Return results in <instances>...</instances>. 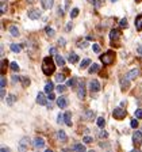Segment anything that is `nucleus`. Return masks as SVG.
I'll return each instance as SVG.
<instances>
[{
  "label": "nucleus",
  "mask_w": 142,
  "mask_h": 152,
  "mask_svg": "<svg viewBox=\"0 0 142 152\" xmlns=\"http://www.w3.org/2000/svg\"><path fill=\"white\" fill-rule=\"evenodd\" d=\"M42 71L46 76H50L54 73L56 71V64H54L53 58L51 57H45L43 61H42Z\"/></svg>",
  "instance_id": "obj_1"
},
{
  "label": "nucleus",
  "mask_w": 142,
  "mask_h": 152,
  "mask_svg": "<svg viewBox=\"0 0 142 152\" xmlns=\"http://www.w3.org/2000/svg\"><path fill=\"white\" fill-rule=\"evenodd\" d=\"M100 61L104 64V65H111V64L115 61V52L107 50L104 54L100 56Z\"/></svg>",
  "instance_id": "obj_2"
},
{
  "label": "nucleus",
  "mask_w": 142,
  "mask_h": 152,
  "mask_svg": "<svg viewBox=\"0 0 142 152\" xmlns=\"http://www.w3.org/2000/svg\"><path fill=\"white\" fill-rule=\"evenodd\" d=\"M28 145H30V139H28V137H23V139L19 141L18 152H27Z\"/></svg>",
  "instance_id": "obj_3"
},
{
  "label": "nucleus",
  "mask_w": 142,
  "mask_h": 152,
  "mask_svg": "<svg viewBox=\"0 0 142 152\" xmlns=\"http://www.w3.org/2000/svg\"><path fill=\"white\" fill-rule=\"evenodd\" d=\"M126 114H127L126 109H123V107H117L115 110H114L112 115H114V118H115V120H123V118L126 117Z\"/></svg>",
  "instance_id": "obj_4"
},
{
  "label": "nucleus",
  "mask_w": 142,
  "mask_h": 152,
  "mask_svg": "<svg viewBox=\"0 0 142 152\" xmlns=\"http://www.w3.org/2000/svg\"><path fill=\"white\" fill-rule=\"evenodd\" d=\"M119 38H120V30L119 28H112L110 31V39H111V42H112V45H114V42L118 41Z\"/></svg>",
  "instance_id": "obj_5"
},
{
  "label": "nucleus",
  "mask_w": 142,
  "mask_h": 152,
  "mask_svg": "<svg viewBox=\"0 0 142 152\" xmlns=\"http://www.w3.org/2000/svg\"><path fill=\"white\" fill-rule=\"evenodd\" d=\"M77 96H79L80 99L85 98V84H84V82H80L79 86H77Z\"/></svg>",
  "instance_id": "obj_6"
},
{
  "label": "nucleus",
  "mask_w": 142,
  "mask_h": 152,
  "mask_svg": "<svg viewBox=\"0 0 142 152\" xmlns=\"http://www.w3.org/2000/svg\"><path fill=\"white\" fill-rule=\"evenodd\" d=\"M89 90H91L92 92H98V91H100V83H99L96 79L91 80V82H89Z\"/></svg>",
  "instance_id": "obj_7"
},
{
  "label": "nucleus",
  "mask_w": 142,
  "mask_h": 152,
  "mask_svg": "<svg viewBox=\"0 0 142 152\" xmlns=\"http://www.w3.org/2000/svg\"><path fill=\"white\" fill-rule=\"evenodd\" d=\"M41 11H39V10H30V11H28V18L30 19H33V20H35V19H39L41 18Z\"/></svg>",
  "instance_id": "obj_8"
},
{
  "label": "nucleus",
  "mask_w": 142,
  "mask_h": 152,
  "mask_svg": "<svg viewBox=\"0 0 142 152\" xmlns=\"http://www.w3.org/2000/svg\"><path fill=\"white\" fill-rule=\"evenodd\" d=\"M138 75H139V69H138V68H134V69L129 71V72L126 73V77L129 80H133V79H135Z\"/></svg>",
  "instance_id": "obj_9"
},
{
  "label": "nucleus",
  "mask_w": 142,
  "mask_h": 152,
  "mask_svg": "<svg viewBox=\"0 0 142 152\" xmlns=\"http://www.w3.org/2000/svg\"><path fill=\"white\" fill-rule=\"evenodd\" d=\"M57 106L61 109H65L68 106V98L66 96H60V98L57 99Z\"/></svg>",
  "instance_id": "obj_10"
},
{
  "label": "nucleus",
  "mask_w": 142,
  "mask_h": 152,
  "mask_svg": "<svg viewBox=\"0 0 142 152\" xmlns=\"http://www.w3.org/2000/svg\"><path fill=\"white\" fill-rule=\"evenodd\" d=\"M133 142H134V144H141L142 142V133L141 132L137 130V132L133 133Z\"/></svg>",
  "instance_id": "obj_11"
},
{
  "label": "nucleus",
  "mask_w": 142,
  "mask_h": 152,
  "mask_svg": "<svg viewBox=\"0 0 142 152\" xmlns=\"http://www.w3.org/2000/svg\"><path fill=\"white\" fill-rule=\"evenodd\" d=\"M37 103L38 104H47V99L43 92H39V94L37 95Z\"/></svg>",
  "instance_id": "obj_12"
},
{
  "label": "nucleus",
  "mask_w": 142,
  "mask_h": 152,
  "mask_svg": "<svg viewBox=\"0 0 142 152\" xmlns=\"http://www.w3.org/2000/svg\"><path fill=\"white\" fill-rule=\"evenodd\" d=\"M53 3H54V0H41V4L45 10H50L53 7Z\"/></svg>",
  "instance_id": "obj_13"
},
{
  "label": "nucleus",
  "mask_w": 142,
  "mask_h": 152,
  "mask_svg": "<svg viewBox=\"0 0 142 152\" xmlns=\"http://www.w3.org/2000/svg\"><path fill=\"white\" fill-rule=\"evenodd\" d=\"M72 114H70V111H66L65 114H64V120H65V124L68 125V126H72Z\"/></svg>",
  "instance_id": "obj_14"
},
{
  "label": "nucleus",
  "mask_w": 142,
  "mask_h": 152,
  "mask_svg": "<svg viewBox=\"0 0 142 152\" xmlns=\"http://www.w3.org/2000/svg\"><path fill=\"white\" fill-rule=\"evenodd\" d=\"M45 145V141H43V139H41V137H38V139H35L34 140V147L35 148H42V147Z\"/></svg>",
  "instance_id": "obj_15"
},
{
  "label": "nucleus",
  "mask_w": 142,
  "mask_h": 152,
  "mask_svg": "<svg viewBox=\"0 0 142 152\" xmlns=\"http://www.w3.org/2000/svg\"><path fill=\"white\" fill-rule=\"evenodd\" d=\"M57 136H58V139H60L62 142H65L66 140H68V136H66V133L64 132L62 129H61V130H58V132H57Z\"/></svg>",
  "instance_id": "obj_16"
},
{
  "label": "nucleus",
  "mask_w": 142,
  "mask_h": 152,
  "mask_svg": "<svg viewBox=\"0 0 142 152\" xmlns=\"http://www.w3.org/2000/svg\"><path fill=\"white\" fill-rule=\"evenodd\" d=\"M135 28L138 30V31L139 30H142V14L135 18Z\"/></svg>",
  "instance_id": "obj_17"
},
{
  "label": "nucleus",
  "mask_w": 142,
  "mask_h": 152,
  "mask_svg": "<svg viewBox=\"0 0 142 152\" xmlns=\"http://www.w3.org/2000/svg\"><path fill=\"white\" fill-rule=\"evenodd\" d=\"M56 63H57V65H60V66L65 65V60H64V57L61 54H56Z\"/></svg>",
  "instance_id": "obj_18"
},
{
  "label": "nucleus",
  "mask_w": 142,
  "mask_h": 152,
  "mask_svg": "<svg viewBox=\"0 0 142 152\" xmlns=\"http://www.w3.org/2000/svg\"><path fill=\"white\" fill-rule=\"evenodd\" d=\"M120 86H122V88H123V90L129 88V86H130V80L127 79V77H123V79L120 80Z\"/></svg>",
  "instance_id": "obj_19"
},
{
  "label": "nucleus",
  "mask_w": 142,
  "mask_h": 152,
  "mask_svg": "<svg viewBox=\"0 0 142 152\" xmlns=\"http://www.w3.org/2000/svg\"><path fill=\"white\" fill-rule=\"evenodd\" d=\"M68 60H69V63L75 64V63H77V61H79V56H77L76 53H70L69 57H68Z\"/></svg>",
  "instance_id": "obj_20"
},
{
  "label": "nucleus",
  "mask_w": 142,
  "mask_h": 152,
  "mask_svg": "<svg viewBox=\"0 0 142 152\" xmlns=\"http://www.w3.org/2000/svg\"><path fill=\"white\" fill-rule=\"evenodd\" d=\"M15 101H16V96L15 95H8V96H7V104H8V106H12L14 103H15Z\"/></svg>",
  "instance_id": "obj_21"
},
{
  "label": "nucleus",
  "mask_w": 142,
  "mask_h": 152,
  "mask_svg": "<svg viewBox=\"0 0 142 152\" xmlns=\"http://www.w3.org/2000/svg\"><path fill=\"white\" fill-rule=\"evenodd\" d=\"M99 69H100V66H99L98 64H92V65L89 66L88 72L89 73H96V72H99Z\"/></svg>",
  "instance_id": "obj_22"
},
{
  "label": "nucleus",
  "mask_w": 142,
  "mask_h": 152,
  "mask_svg": "<svg viewBox=\"0 0 142 152\" xmlns=\"http://www.w3.org/2000/svg\"><path fill=\"white\" fill-rule=\"evenodd\" d=\"M9 33H11V35H12V37H18V35H19L18 27H16V26H11V27H9Z\"/></svg>",
  "instance_id": "obj_23"
},
{
  "label": "nucleus",
  "mask_w": 142,
  "mask_h": 152,
  "mask_svg": "<svg viewBox=\"0 0 142 152\" xmlns=\"http://www.w3.org/2000/svg\"><path fill=\"white\" fill-rule=\"evenodd\" d=\"M11 50L14 53H19V52L22 50V46L20 45H16V44H11Z\"/></svg>",
  "instance_id": "obj_24"
},
{
  "label": "nucleus",
  "mask_w": 142,
  "mask_h": 152,
  "mask_svg": "<svg viewBox=\"0 0 142 152\" xmlns=\"http://www.w3.org/2000/svg\"><path fill=\"white\" fill-rule=\"evenodd\" d=\"M93 115H95V113H93L92 110H87V111L84 113V117L87 118V120H89V121L93 120Z\"/></svg>",
  "instance_id": "obj_25"
},
{
  "label": "nucleus",
  "mask_w": 142,
  "mask_h": 152,
  "mask_svg": "<svg viewBox=\"0 0 142 152\" xmlns=\"http://www.w3.org/2000/svg\"><path fill=\"white\" fill-rule=\"evenodd\" d=\"M73 149L77 152H85V147L83 145V144H75V145H73Z\"/></svg>",
  "instance_id": "obj_26"
},
{
  "label": "nucleus",
  "mask_w": 142,
  "mask_h": 152,
  "mask_svg": "<svg viewBox=\"0 0 142 152\" xmlns=\"http://www.w3.org/2000/svg\"><path fill=\"white\" fill-rule=\"evenodd\" d=\"M53 88H54V86H53V83H47L46 86H45V92H46V94H50L51 91H53Z\"/></svg>",
  "instance_id": "obj_27"
},
{
  "label": "nucleus",
  "mask_w": 142,
  "mask_h": 152,
  "mask_svg": "<svg viewBox=\"0 0 142 152\" xmlns=\"http://www.w3.org/2000/svg\"><path fill=\"white\" fill-rule=\"evenodd\" d=\"M20 82H22L23 87H28V86H30V79L26 77V76H22V77H20Z\"/></svg>",
  "instance_id": "obj_28"
},
{
  "label": "nucleus",
  "mask_w": 142,
  "mask_h": 152,
  "mask_svg": "<svg viewBox=\"0 0 142 152\" xmlns=\"http://www.w3.org/2000/svg\"><path fill=\"white\" fill-rule=\"evenodd\" d=\"M88 65H91V60L89 58H84L81 61V64H80V68H87Z\"/></svg>",
  "instance_id": "obj_29"
},
{
  "label": "nucleus",
  "mask_w": 142,
  "mask_h": 152,
  "mask_svg": "<svg viewBox=\"0 0 142 152\" xmlns=\"http://www.w3.org/2000/svg\"><path fill=\"white\" fill-rule=\"evenodd\" d=\"M96 124H98L99 128H104V125H106V120H104L103 117H99L98 121H96Z\"/></svg>",
  "instance_id": "obj_30"
},
{
  "label": "nucleus",
  "mask_w": 142,
  "mask_h": 152,
  "mask_svg": "<svg viewBox=\"0 0 142 152\" xmlns=\"http://www.w3.org/2000/svg\"><path fill=\"white\" fill-rule=\"evenodd\" d=\"M64 80H65V76H64L62 73H57V75H56V82L62 83Z\"/></svg>",
  "instance_id": "obj_31"
},
{
  "label": "nucleus",
  "mask_w": 142,
  "mask_h": 152,
  "mask_svg": "<svg viewBox=\"0 0 142 152\" xmlns=\"http://www.w3.org/2000/svg\"><path fill=\"white\" fill-rule=\"evenodd\" d=\"M92 4H93V7H96V8H99V7L101 6V3H103V0H89Z\"/></svg>",
  "instance_id": "obj_32"
},
{
  "label": "nucleus",
  "mask_w": 142,
  "mask_h": 152,
  "mask_svg": "<svg viewBox=\"0 0 142 152\" xmlns=\"http://www.w3.org/2000/svg\"><path fill=\"white\" fill-rule=\"evenodd\" d=\"M8 65V61L7 60H1V75H4V72H6V66Z\"/></svg>",
  "instance_id": "obj_33"
},
{
  "label": "nucleus",
  "mask_w": 142,
  "mask_h": 152,
  "mask_svg": "<svg viewBox=\"0 0 142 152\" xmlns=\"http://www.w3.org/2000/svg\"><path fill=\"white\" fill-rule=\"evenodd\" d=\"M9 68L14 71V72H18L19 71V65H18V63H11L9 64Z\"/></svg>",
  "instance_id": "obj_34"
},
{
  "label": "nucleus",
  "mask_w": 142,
  "mask_h": 152,
  "mask_svg": "<svg viewBox=\"0 0 142 152\" xmlns=\"http://www.w3.org/2000/svg\"><path fill=\"white\" fill-rule=\"evenodd\" d=\"M119 26H120V28H126V27H127V19H126V18L120 19V22H119Z\"/></svg>",
  "instance_id": "obj_35"
},
{
  "label": "nucleus",
  "mask_w": 142,
  "mask_h": 152,
  "mask_svg": "<svg viewBox=\"0 0 142 152\" xmlns=\"http://www.w3.org/2000/svg\"><path fill=\"white\" fill-rule=\"evenodd\" d=\"M79 15V8H73L72 11H70V18H76V16Z\"/></svg>",
  "instance_id": "obj_36"
},
{
  "label": "nucleus",
  "mask_w": 142,
  "mask_h": 152,
  "mask_svg": "<svg viewBox=\"0 0 142 152\" xmlns=\"http://www.w3.org/2000/svg\"><path fill=\"white\" fill-rule=\"evenodd\" d=\"M76 83H77L76 77H72L70 80H68V86H70V87H76Z\"/></svg>",
  "instance_id": "obj_37"
},
{
  "label": "nucleus",
  "mask_w": 142,
  "mask_h": 152,
  "mask_svg": "<svg viewBox=\"0 0 142 152\" xmlns=\"http://www.w3.org/2000/svg\"><path fill=\"white\" fill-rule=\"evenodd\" d=\"M46 34L49 35V37H53V35H54V30L51 27H46Z\"/></svg>",
  "instance_id": "obj_38"
},
{
  "label": "nucleus",
  "mask_w": 142,
  "mask_h": 152,
  "mask_svg": "<svg viewBox=\"0 0 142 152\" xmlns=\"http://www.w3.org/2000/svg\"><path fill=\"white\" fill-rule=\"evenodd\" d=\"M83 141H84L85 144H89V142L93 141V139H92V137H89V136H85V137H83Z\"/></svg>",
  "instance_id": "obj_39"
},
{
  "label": "nucleus",
  "mask_w": 142,
  "mask_h": 152,
  "mask_svg": "<svg viewBox=\"0 0 142 152\" xmlns=\"http://www.w3.org/2000/svg\"><path fill=\"white\" fill-rule=\"evenodd\" d=\"M134 114H135V118H142V109H137Z\"/></svg>",
  "instance_id": "obj_40"
},
{
  "label": "nucleus",
  "mask_w": 142,
  "mask_h": 152,
  "mask_svg": "<svg viewBox=\"0 0 142 152\" xmlns=\"http://www.w3.org/2000/svg\"><path fill=\"white\" fill-rule=\"evenodd\" d=\"M92 49H93L95 53H99V52H100V46H99L98 44H93V45H92Z\"/></svg>",
  "instance_id": "obj_41"
},
{
  "label": "nucleus",
  "mask_w": 142,
  "mask_h": 152,
  "mask_svg": "<svg viewBox=\"0 0 142 152\" xmlns=\"http://www.w3.org/2000/svg\"><path fill=\"white\" fill-rule=\"evenodd\" d=\"M0 10H1V14H6L7 12V4L6 3H1V6H0Z\"/></svg>",
  "instance_id": "obj_42"
},
{
  "label": "nucleus",
  "mask_w": 142,
  "mask_h": 152,
  "mask_svg": "<svg viewBox=\"0 0 142 152\" xmlns=\"http://www.w3.org/2000/svg\"><path fill=\"white\" fill-rule=\"evenodd\" d=\"M65 90H66V87H65V86H62V84H60L58 87H57V91L60 92V94H61V92H64Z\"/></svg>",
  "instance_id": "obj_43"
},
{
  "label": "nucleus",
  "mask_w": 142,
  "mask_h": 152,
  "mask_svg": "<svg viewBox=\"0 0 142 152\" xmlns=\"http://www.w3.org/2000/svg\"><path fill=\"white\" fill-rule=\"evenodd\" d=\"M57 122H58V124L65 122V120H64V115H62V114H58V117H57Z\"/></svg>",
  "instance_id": "obj_44"
},
{
  "label": "nucleus",
  "mask_w": 142,
  "mask_h": 152,
  "mask_svg": "<svg viewBox=\"0 0 142 152\" xmlns=\"http://www.w3.org/2000/svg\"><path fill=\"white\" fill-rule=\"evenodd\" d=\"M77 46H79V48H87V46H88V44H87L85 41H80L79 44H77Z\"/></svg>",
  "instance_id": "obj_45"
},
{
  "label": "nucleus",
  "mask_w": 142,
  "mask_h": 152,
  "mask_svg": "<svg viewBox=\"0 0 142 152\" xmlns=\"http://www.w3.org/2000/svg\"><path fill=\"white\" fill-rule=\"evenodd\" d=\"M130 125H131V128H134V129H135V128L138 126V121H137V120H131V124H130Z\"/></svg>",
  "instance_id": "obj_46"
},
{
  "label": "nucleus",
  "mask_w": 142,
  "mask_h": 152,
  "mask_svg": "<svg viewBox=\"0 0 142 152\" xmlns=\"http://www.w3.org/2000/svg\"><path fill=\"white\" fill-rule=\"evenodd\" d=\"M4 87H6V77L1 76V88H4Z\"/></svg>",
  "instance_id": "obj_47"
},
{
  "label": "nucleus",
  "mask_w": 142,
  "mask_h": 152,
  "mask_svg": "<svg viewBox=\"0 0 142 152\" xmlns=\"http://www.w3.org/2000/svg\"><path fill=\"white\" fill-rule=\"evenodd\" d=\"M0 95H1V99H4V98H6V90H4V88H1V91H0Z\"/></svg>",
  "instance_id": "obj_48"
},
{
  "label": "nucleus",
  "mask_w": 142,
  "mask_h": 152,
  "mask_svg": "<svg viewBox=\"0 0 142 152\" xmlns=\"http://www.w3.org/2000/svg\"><path fill=\"white\" fill-rule=\"evenodd\" d=\"M137 53L141 54V56H142V45H139V46L137 48Z\"/></svg>",
  "instance_id": "obj_49"
},
{
  "label": "nucleus",
  "mask_w": 142,
  "mask_h": 152,
  "mask_svg": "<svg viewBox=\"0 0 142 152\" xmlns=\"http://www.w3.org/2000/svg\"><path fill=\"white\" fill-rule=\"evenodd\" d=\"M54 98H56V96H54L53 92H50V94H49V96H47V99H49V101H53Z\"/></svg>",
  "instance_id": "obj_50"
},
{
  "label": "nucleus",
  "mask_w": 142,
  "mask_h": 152,
  "mask_svg": "<svg viewBox=\"0 0 142 152\" xmlns=\"http://www.w3.org/2000/svg\"><path fill=\"white\" fill-rule=\"evenodd\" d=\"M19 80H20V77H19V76H12V82H14V83L19 82Z\"/></svg>",
  "instance_id": "obj_51"
},
{
  "label": "nucleus",
  "mask_w": 142,
  "mask_h": 152,
  "mask_svg": "<svg viewBox=\"0 0 142 152\" xmlns=\"http://www.w3.org/2000/svg\"><path fill=\"white\" fill-rule=\"evenodd\" d=\"M107 136H108L107 132H104V130H103V132H100V137H107Z\"/></svg>",
  "instance_id": "obj_52"
},
{
  "label": "nucleus",
  "mask_w": 142,
  "mask_h": 152,
  "mask_svg": "<svg viewBox=\"0 0 142 152\" xmlns=\"http://www.w3.org/2000/svg\"><path fill=\"white\" fill-rule=\"evenodd\" d=\"M57 53V49H56V48H51V49H50V54H56Z\"/></svg>",
  "instance_id": "obj_53"
},
{
  "label": "nucleus",
  "mask_w": 142,
  "mask_h": 152,
  "mask_svg": "<svg viewBox=\"0 0 142 152\" xmlns=\"http://www.w3.org/2000/svg\"><path fill=\"white\" fill-rule=\"evenodd\" d=\"M0 152H9V148H6V147H3V148H1V151Z\"/></svg>",
  "instance_id": "obj_54"
},
{
  "label": "nucleus",
  "mask_w": 142,
  "mask_h": 152,
  "mask_svg": "<svg viewBox=\"0 0 142 152\" xmlns=\"http://www.w3.org/2000/svg\"><path fill=\"white\" fill-rule=\"evenodd\" d=\"M60 45H65V39H64V38H60Z\"/></svg>",
  "instance_id": "obj_55"
},
{
  "label": "nucleus",
  "mask_w": 142,
  "mask_h": 152,
  "mask_svg": "<svg viewBox=\"0 0 142 152\" xmlns=\"http://www.w3.org/2000/svg\"><path fill=\"white\" fill-rule=\"evenodd\" d=\"M70 28H72V22L68 23V26H66V30H70Z\"/></svg>",
  "instance_id": "obj_56"
},
{
  "label": "nucleus",
  "mask_w": 142,
  "mask_h": 152,
  "mask_svg": "<svg viewBox=\"0 0 142 152\" xmlns=\"http://www.w3.org/2000/svg\"><path fill=\"white\" fill-rule=\"evenodd\" d=\"M62 14H64L62 8H58V15H62Z\"/></svg>",
  "instance_id": "obj_57"
},
{
  "label": "nucleus",
  "mask_w": 142,
  "mask_h": 152,
  "mask_svg": "<svg viewBox=\"0 0 142 152\" xmlns=\"http://www.w3.org/2000/svg\"><path fill=\"white\" fill-rule=\"evenodd\" d=\"M61 152H69V149H66V148L65 149H61Z\"/></svg>",
  "instance_id": "obj_58"
},
{
  "label": "nucleus",
  "mask_w": 142,
  "mask_h": 152,
  "mask_svg": "<svg viewBox=\"0 0 142 152\" xmlns=\"http://www.w3.org/2000/svg\"><path fill=\"white\" fill-rule=\"evenodd\" d=\"M130 152H141L139 149H133V151H130Z\"/></svg>",
  "instance_id": "obj_59"
},
{
  "label": "nucleus",
  "mask_w": 142,
  "mask_h": 152,
  "mask_svg": "<svg viewBox=\"0 0 142 152\" xmlns=\"http://www.w3.org/2000/svg\"><path fill=\"white\" fill-rule=\"evenodd\" d=\"M45 152H53V151H51V149H46V151H45Z\"/></svg>",
  "instance_id": "obj_60"
},
{
  "label": "nucleus",
  "mask_w": 142,
  "mask_h": 152,
  "mask_svg": "<svg viewBox=\"0 0 142 152\" xmlns=\"http://www.w3.org/2000/svg\"><path fill=\"white\" fill-rule=\"evenodd\" d=\"M27 1H28V3H33V1H34V0H27Z\"/></svg>",
  "instance_id": "obj_61"
},
{
  "label": "nucleus",
  "mask_w": 142,
  "mask_h": 152,
  "mask_svg": "<svg viewBox=\"0 0 142 152\" xmlns=\"http://www.w3.org/2000/svg\"><path fill=\"white\" fill-rule=\"evenodd\" d=\"M135 1H137V3H139V1H142V0H135Z\"/></svg>",
  "instance_id": "obj_62"
},
{
  "label": "nucleus",
  "mask_w": 142,
  "mask_h": 152,
  "mask_svg": "<svg viewBox=\"0 0 142 152\" xmlns=\"http://www.w3.org/2000/svg\"><path fill=\"white\" fill-rule=\"evenodd\" d=\"M89 152H95V151H93V149H92V151H89Z\"/></svg>",
  "instance_id": "obj_63"
},
{
  "label": "nucleus",
  "mask_w": 142,
  "mask_h": 152,
  "mask_svg": "<svg viewBox=\"0 0 142 152\" xmlns=\"http://www.w3.org/2000/svg\"><path fill=\"white\" fill-rule=\"evenodd\" d=\"M112 1H114V3H115V1H117V0H112Z\"/></svg>",
  "instance_id": "obj_64"
}]
</instances>
